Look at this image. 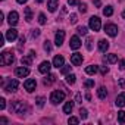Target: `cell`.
I'll list each match as a JSON object with an SVG mask.
<instances>
[{
	"mask_svg": "<svg viewBox=\"0 0 125 125\" xmlns=\"http://www.w3.org/2000/svg\"><path fill=\"white\" fill-rule=\"evenodd\" d=\"M15 62V54L12 50H5L2 54H0V65L2 66H8V65H12Z\"/></svg>",
	"mask_w": 125,
	"mask_h": 125,
	"instance_id": "1",
	"label": "cell"
},
{
	"mask_svg": "<svg viewBox=\"0 0 125 125\" xmlns=\"http://www.w3.org/2000/svg\"><path fill=\"white\" fill-rule=\"evenodd\" d=\"M25 110H27V106L22 102H19V100H16V102H13L10 104V112H13V113L22 115V113H25Z\"/></svg>",
	"mask_w": 125,
	"mask_h": 125,
	"instance_id": "2",
	"label": "cell"
},
{
	"mask_svg": "<svg viewBox=\"0 0 125 125\" xmlns=\"http://www.w3.org/2000/svg\"><path fill=\"white\" fill-rule=\"evenodd\" d=\"M63 100H65V93L60 91V90L53 91V93L50 94V102H52L53 104H59L60 102H63Z\"/></svg>",
	"mask_w": 125,
	"mask_h": 125,
	"instance_id": "3",
	"label": "cell"
},
{
	"mask_svg": "<svg viewBox=\"0 0 125 125\" xmlns=\"http://www.w3.org/2000/svg\"><path fill=\"white\" fill-rule=\"evenodd\" d=\"M90 28L93 30V31H100V28H102V22H100V18L99 16H91L90 18Z\"/></svg>",
	"mask_w": 125,
	"mask_h": 125,
	"instance_id": "4",
	"label": "cell"
},
{
	"mask_svg": "<svg viewBox=\"0 0 125 125\" xmlns=\"http://www.w3.org/2000/svg\"><path fill=\"white\" fill-rule=\"evenodd\" d=\"M35 57V53L31 50L27 56H22V59H21V63L24 65V66H31V63H32V59Z\"/></svg>",
	"mask_w": 125,
	"mask_h": 125,
	"instance_id": "5",
	"label": "cell"
},
{
	"mask_svg": "<svg viewBox=\"0 0 125 125\" xmlns=\"http://www.w3.org/2000/svg\"><path fill=\"white\" fill-rule=\"evenodd\" d=\"M104 31H106V34L110 35V37H116V35H118V27H116L115 24H106V25H104Z\"/></svg>",
	"mask_w": 125,
	"mask_h": 125,
	"instance_id": "6",
	"label": "cell"
},
{
	"mask_svg": "<svg viewBox=\"0 0 125 125\" xmlns=\"http://www.w3.org/2000/svg\"><path fill=\"white\" fill-rule=\"evenodd\" d=\"M35 87H37V81L32 80V78H30V80H27V81L24 83V88H25L28 93H32V91L35 90Z\"/></svg>",
	"mask_w": 125,
	"mask_h": 125,
	"instance_id": "7",
	"label": "cell"
},
{
	"mask_svg": "<svg viewBox=\"0 0 125 125\" xmlns=\"http://www.w3.org/2000/svg\"><path fill=\"white\" fill-rule=\"evenodd\" d=\"M18 85H19L18 80H10L9 84L5 87V91H8V93H15V91L18 90Z\"/></svg>",
	"mask_w": 125,
	"mask_h": 125,
	"instance_id": "8",
	"label": "cell"
},
{
	"mask_svg": "<svg viewBox=\"0 0 125 125\" xmlns=\"http://www.w3.org/2000/svg\"><path fill=\"white\" fill-rule=\"evenodd\" d=\"M63 40H65V31L59 30V31L56 32V35H54V44L59 47V46L63 44Z\"/></svg>",
	"mask_w": 125,
	"mask_h": 125,
	"instance_id": "9",
	"label": "cell"
},
{
	"mask_svg": "<svg viewBox=\"0 0 125 125\" xmlns=\"http://www.w3.org/2000/svg\"><path fill=\"white\" fill-rule=\"evenodd\" d=\"M69 46H71L72 50H78V49L81 47V40H80V37H78V35H72V37H71V41H69Z\"/></svg>",
	"mask_w": 125,
	"mask_h": 125,
	"instance_id": "10",
	"label": "cell"
},
{
	"mask_svg": "<svg viewBox=\"0 0 125 125\" xmlns=\"http://www.w3.org/2000/svg\"><path fill=\"white\" fill-rule=\"evenodd\" d=\"M71 63H72L74 66H80V65L83 63V54H81V53H74V54L71 56Z\"/></svg>",
	"mask_w": 125,
	"mask_h": 125,
	"instance_id": "11",
	"label": "cell"
},
{
	"mask_svg": "<svg viewBox=\"0 0 125 125\" xmlns=\"http://www.w3.org/2000/svg\"><path fill=\"white\" fill-rule=\"evenodd\" d=\"M50 68H52V63H50L49 60H44V62H41V63H40L38 71H40L41 74H49V72H50Z\"/></svg>",
	"mask_w": 125,
	"mask_h": 125,
	"instance_id": "12",
	"label": "cell"
},
{
	"mask_svg": "<svg viewBox=\"0 0 125 125\" xmlns=\"http://www.w3.org/2000/svg\"><path fill=\"white\" fill-rule=\"evenodd\" d=\"M15 75L18 78H24V77H28L30 75V69L28 68H24V66H19L15 69Z\"/></svg>",
	"mask_w": 125,
	"mask_h": 125,
	"instance_id": "13",
	"label": "cell"
},
{
	"mask_svg": "<svg viewBox=\"0 0 125 125\" xmlns=\"http://www.w3.org/2000/svg\"><path fill=\"white\" fill-rule=\"evenodd\" d=\"M18 19H19V15H18V12H15V10H12V12L9 13V16H8V22H9L12 27H15V25L18 24Z\"/></svg>",
	"mask_w": 125,
	"mask_h": 125,
	"instance_id": "14",
	"label": "cell"
},
{
	"mask_svg": "<svg viewBox=\"0 0 125 125\" xmlns=\"http://www.w3.org/2000/svg\"><path fill=\"white\" fill-rule=\"evenodd\" d=\"M63 63H65L63 56H60V54L54 56V59H53V66L54 68H62V66H63Z\"/></svg>",
	"mask_w": 125,
	"mask_h": 125,
	"instance_id": "15",
	"label": "cell"
},
{
	"mask_svg": "<svg viewBox=\"0 0 125 125\" xmlns=\"http://www.w3.org/2000/svg\"><path fill=\"white\" fill-rule=\"evenodd\" d=\"M6 38H8L9 41H15V40L18 38V31H16L15 28L8 30V31H6Z\"/></svg>",
	"mask_w": 125,
	"mask_h": 125,
	"instance_id": "16",
	"label": "cell"
},
{
	"mask_svg": "<svg viewBox=\"0 0 125 125\" xmlns=\"http://www.w3.org/2000/svg\"><path fill=\"white\" fill-rule=\"evenodd\" d=\"M57 6H59V0H47V8L50 12H56Z\"/></svg>",
	"mask_w": 125,
	"mask_h": 125,
	"instance_id": "17",
	"label": "cell"
},
{
	"mask_svg": "<svg viewBox=\"0 0 125 125\" xmlns=\"http://www.w3.org/2000/svg\"><path fill=\"white\" fill-rule=\"evenodd\" d=\"M115 104H116L118 107H124V106H125V91H124V93H121V94L116 97Z\"/></svg>",
	"mask_w": 125,
	"mask_h": 125,
	"instance_id": "18",
	"label": "cell"
},
{
	"mask_svg": "<svg viewBox=\"0 0 125 125\" xmlns=\"http://www.w3.org/2000/svg\"><path fill=\"white\" fill-rule=\"evenodd\" d=\"M107 49H109V41H107V40H100V41H99V50H100L102 53H106Z\"/></svg>",
	"mask_w": 125,
	"mask_h": 125,
	"instance_id": "19",
	"label": "cell"
},
{
	"mask_svg": "<svg viewBox=\"0 0 125 125\" xmlns=\"http://www.w3.org/2000/svg\"><path fill=\"white\" fill-rule=\"evenodd\" d=\"M104 60L107 62V63H116V62H118V56L113 54V53H110V54H106Z\"/></svg>",
	"mask_w": 125,
	"mask_h": 125,
	"instance_id": "20",
	"label": "cell"
},
{
	"mask_svg": "<svg viewBox=\"0 0 125 125\" xmlns=\"http://www.w3.org/2000/svg\"><path fill=\"white\" fill-rule=\"evenodd\" d=\"M97 96H99V99L104 100V99L107 97V90H106V87H100V88L97 90Z\"/></svg>",
	"mask_w": 125,
	"mask_h": 125,
	"instance_id": "21",
	"label": "cell"
},
{
	"mask_svg": "<svg viewBox=\"0 0 125 125\" xmlns=\"http://www.w3.org/2000/svg\"><path fill=\"white\" fill-rule=\"evenodd\" d=\"M99 69H100L99 66H96V65H90V66H87V68H85V72H87L88 75H94Z\"/></svg>",
	"mask_w": 125,
	"mask_h": 125,
	"instance_id": "22",
	"label": "cell"
},
{
	"mask_svg": "<svg viewBox=\"0 0 125 125\" xmlns=\"http://www.w3.org/2000/svg\"><path fill=\"white\" fill-rule=\"evenodd\" d=\"M56 81V75H53V74H49L46 78H44V85H50V84H53Z\"/></svg>",
	"mask_w": 125,
	"mask_h": 125,
	"instance_id": "23",
	"label": "cell"
},
{
	"mask_svg": "<svg viewBox=\"0 0 125 125\" xmlns=\"http://www.w3.org/2000/svg\"><path fill=\"white\" fill-rule=\"evenodd\" d=\"M72 109H74V102H72V100H71V102H66L65 106H63V112H65V113H71Z\"/></svg>",
	"mask_w": 125,
	"mask_h": 125,
	"instance_id": "24",
	"label": "cell"
},
{
	"mask_svg": "<svg viewBox=\"0 0 125 125\" xmlns=\"http://www.w3.org/2000/svg\"><path fill=\"white\" fill-rule=\"evenodd\" d=\"M24 13H25V19L28 22H31L32 21V10H31V8H25L24 9Z\"/></svg>",
	"mask_w": 125,
	"mask_h": 125,
	"instance_id": "25",
	"label": "cell"
},
{
	"mask_svg": "<svg viewBox=\"0 0 125 125\" xmlns=\"http://www.w3.org/2000/svg\"><path fill=\"white\" fill-rule=\"evenodd\" d=\"M103 15H104V16H112V15H113V8H112V6H106V8L103 9Z\"/></svg>",
	"mask_w": 125,
	"mask_h": 125,
	"instance_id": "26",
	"label": "cell"
},
{
	"mask_svg": "<svg viewBox=\"0 0 125 125\" xmlns=\"http://www.w3.org/2000/svg\"><path fill=\"white\" fill-rule=\"evenodd\" d=\"M118 121H119L121 124H125V112H124V110H119V112H118Z\"/></svg>",
	"mask_w": 125,
	"mask_h": 125,
	"instance_id": "27",
	"label": "cell"
},
{
	"mask_svg": "<svg viewBox=\"0 0 125 125\" xmlns=\"http://www.w3.org/2000/svg\"><path fill=\"white\" fill-rule=\"evenodd\" d=\"M85 47H87V50H93V38H91V37H87Z\"/></svg>",
	"mask_w": 125,
	"mask_h": 125,
	"instance_id": "28",
	"label": "cell"
},
{
	"mask_svg": "<svg viewBox=\"0 0 125 125\" xmlns=\"http://www.w3.org/2000/svg\"><path fill=\"white\" fill-rule=\"evenodd\" d=\"M35 102H37V106H38V107H43V106H44V102H46V99H44L43 96H38Z\"/></svg>",
	"mask_w": 125,
	"mask_h": 125,
	"instance_id": "29",
	"label": "cell"
},
{
	"mask_svg": "<svg viewBox=\"0 0 125 125\" xmlns=\"http://www.w3.org/2000/svg\"><path fill=\"white\" fill-rule=\"evenodd\" d=\"M75 78H77V77H75V75H74V74H69V75H68V77H66V83H68V84H71V85H72V84H74V83H75Z\"/></svg>",
	"mask_w": 125,
	"mask_h": 125,
	"instance_id": "30",
	"label": "cell"
},
{
	"mask_svg": "<svg viewBox=\"0 0 125 125\" xmlns=\"http://www.w3.org/2000/svg\"><path fill=\"white\" fill-rule=\"evenodd\" d=\"M43 47H44V50H46L47 53H50V52H52V44H50V41H49V40H46V41H44V46H43Z\"/></svg>",
	"mask_w": 125,
	"mask_h": 125,
	"instance_id": "31",
	"label": "cell"
},
{
	"mask_svg": "<svg viewBox=\"0 0 125 125\" xmlns=\"http://www.w3.org/2000/svg\"><path fill=\"white\" fill-rule=\"evenodd\" d=\"M78 10H80L81 13H85V12H87V5H85V3H80V5H78Z\"/></svg>",
	"mask_w": 125,
	"mask_h": 125,
	"instance_id": "32",
	"label": "cell"
},
{
	"mask_svg": "<svg viewBox=\"0 0 125 125\" xmlns=\"http://www.w3.org/2000/svg\"><path fill=\"white\" fill-rule=\"evenodd\" d=\"M60 72H62V74H69V72H71V66H68V65H63V66L60 68Z\"/></svg>",
	"mask_w": 125,
	"mask_h": 125,
	"instance_id": "33",
	"label": "cell"
},
{
	"mask_svg": "<svg viewBox=\"0 0 125 125\" xmlns=\"http://www.w3.org/2000/svg\"><path fill=\"white\" fill-rule=\"evenodd\" d=\"M87 116H88V113H87V110L85 109H80V118H83V119H87Z\"/></svg>",
	"mask_w": 125,
	"mask_h": 125,
	"instance_id": "34",
	"label": "cell"
},
{
	"mask_svg": "<svg viewBox=\"0 0 125 125\" xmlns=\"http://www.w3.org/2000/svg\"><path fill=\"white\" fill-rule=\"evenodd\" d=\"M38 22H40L41 25L46 24V15H44V13H40V15H38Z\"/></svg>",
	"mask_w": 125,
	"mask_h": 125,
	"instance_id": "35",
	"label": "cell"
},
{
	"mask_svg": "<svg viewBox=\"0 0 125 125\" xmlns=\"http://www.w3.org/2000/svg\"><path fill=\"white\" fill-rule=\"evenodd\" d=\"M77 31H78L80 35H85V34H87V28H85V27H78Z\"/></svg>",
	"mask_w": 125,
	"mask_h": 125,
	"instance_id": "36",
	"label": "cell"
},
{
	"mask_svg": "<svg viewBox=\"0 0 125 125\" xmlns=\"http://www.w3.org/2000/svg\"><path fill=\"white\" fill-rule=\"evenodd\" d=\"M68 122H69V124H74V125H77V124L80 122V119H78V118H75V116H71V118L68 119Z\"/></svg>",
	"mask_w": 125,
	"mask_h": 125,
	"instance_id": "37",
	"label": "cell"
},
{
	"mask_svg": "<svg viewBox=\"0 0 125 125\" xmlns=\"http://www.w3.org/2000/svg\"><path fill=\"white\" fill-rule=\"evenodd\" d=\"M94 85V81L93 80H87L85 83H84V87H87V88H90V87H93Z\"/></svg>",
	"mask_w": 125,
	"mask_h": 125,
	"instance_id": "38",
	"label": "cell"
},
{
	"mask_svg": "<svg viewBox=\"0 0 125 125\" xmlns=\"http://www.w3.org/2000/svg\"><path fill=\"white\" fill-rule=\"evenodd\" d=\"M69 21H71V24H75V22L78 21V19H77V15H75V13H71V15H69Z\"/></svg>",
	"mask_w": 125,
	"mask_h": 125,
	"instance_id": "39",
	"label": "cell"
},
{
	"mask_svg": "<svg viewBox=\"0 0 125 125\" xmlns=\"http://www.w3.org/2000/svg\"><path fill=\"white\" fill-rule=\"evenodd\" d=\"M107 72H109V68L107 66H100V74L102 75H106Z\"/></svg>",
	"mask_w": 125,
	"mask_h": 125,
	"instance_id": "40",
	"label": "cell"
},
{
	"mask_svg": "<svg viewBox=\"0 0 125 125\" xmlns=\"http://www.w3.org/2000/svg\"><path fill=\"white\" fill-rule=\"evenodd\" d=\"M40 35V30H32V32H31V37L32 38H37Z\"/></svg>",
	"mask_w": 125,
	"mask_h": 125,
	"instance_id": "41",
	"label": "cell"
},
{
	"mask_svg": "<svg viewBox=\"0 0 125 125\" xmlns=\"http://www.w3.org/2000/svg\"><path fill=\"white\" fill-rule=\"evenodd\" d=\"M24 43H25V37L22 35V37H19V46H18V49H19V50L22 49V46H24Z\"/></svg>",
	"mask_w": 125,
	"mask_h": 125,
	"instance_id": "42",
	"label": "cell"
},
{
	"mask_svg": "<svg viewBox=\"0 0 125 125\" xmlns=\"http://www.w3.org/2000/svg\"><path fill=\"white\" fill-rule=\"evenodd\" d=\"M5 107H6V100H5V99L2 97V99H0V109H2V110H3Z\"/></svg>",
	"mask_w": 125,
	"mask_h": 125,
	"instance_id": "43",
	"label": "cell"
},
{
	"mask_svg": "<svg viewBox=\"0 0 125 125\" xmlns=\"http://www.w3.org/2000/svg\"><path fill=\"white\" fill-rule=\"evenodd\" d=\"M119 69H121V71H125V59H122V60L119 62Z\"/></svg>",
	"mask_w": 125,
	"mask_h": 125,
	"instance_id": "44",
	"label": "cell"
},
{
	"mask_svg": "<svg viewBox=\"0 0 125 125\" xmlns=\"http://www.w3.org/2000/svg\"><path fill=\"white\" fill-rule=\"evenodd\" d=\"M68 3L71 6H75V5H80V0H68Z\"/></svg>",
	"mask_w": 125,
	"mask_h": 125,
	"instance_id": "45",
	"label": "cell"
},
{
	"mask_svg": "<svg viewBox=\"0 0 125 125\" xmlns=\"http://www.w3.org/2000/svg\"><path fill=\"white\" fill-rule=\"evenodd\" d=\"M91 2L97 6V8H100V5H102V2H100V0H91Z\"/></svg>",
	"mask_w": 125,
	"mask_h": 125,
	"instance_id": "46",
	"label": "cell"
},
{
	"mask_svg": "<svg viewBox=\"0 0 125 125\" xmlns=\"http://www.w3.org/2000/svg\"><path fill=\"white\" fill-rule=\"evenodd\" d=\"M119 85H121V88H125V81L121 80V81H119Z\"/></svg>",
	"mask_w": 125,
	"mask_h": 125,
	"instance_id": "47",
	"label": "cell"
},
{
	"mask_svg": "<svg viewBox=\"0 0 125 125\" xmlns=\"http://www.w3.org/2000/svg\"><path fill=\"white\" fill-rule=\"evenodd\" d=\"M81 100H83V99H81V94H77V103H83Z\"/></svg>",
	"mask_w": 125,
	"mask_h": 125,
	"instance_id": "48",
	"label": "cell"
},
{
	"mask_svg": "<svg viewBox=\"0 0 125 125\" xmlns=\"http://www.w3.org/2000/svg\"><path fill=\"white\" fill-rule=\"evenodd\" d=\"M0 122H2V124H8V119L6 118H0Z\"/></svg>",
	"mask_w": 125,
	"mask_h": 125,
	"instance_id": "49",
	"label": "cell"
},
{
	"mask_svg": "<svg viewBox=\"0 0 125 125\" xmlns=\"http://www.w3.org/2000/svg\"><path fill=\"white\" fill-rule=\"evenodd\" d=\"M16 2H18V3H21V5H24V3H27V2H28V0H16Z\"/></svg>",
	"mask_w": 125,
	"mask_h": 125,
	"instance_id": "50",
	"label": "cell"
},
{
	"mask_svg": "<svg viewBox=\"0 0 125 125\" xmlns=\"http://www.w3.org/2000/svg\"><path fill=\"white\" fill-rule=\"evenodd\" d=\"M3 41H5V37H0V46H3V44H5Z\"/></svg>",
	"mask_w": 125,
	"mask_h": 125,
	"instance_id": "51",
	"label": "cell"
},
{
	"mask_svg": "<svg viewBox=\"0 0 125 125\" xmlns=\"http://www.w3.org/2000/svg\"><path fill=\"white\" fill-rule=\"evenodd\" d=\"M44 2V0H37V3H43Z\"/></svg>",
	"mask_w": 125,
	"mask_h": 125,
	"instance_id": "52",
	"label": "cell"
},
{
	"mask_svg": "<svg viewBox=\"0 0 125 125\" xmlns=\"http://www.w3.org/2000/svg\"><path fill=\"white\" fill-rule=\"evenodd\" d=\"M122 16H124V18H125V10H124V12H122Z\"/></svg>",
	"mask_w": 125,
	"mask_h": 125,
	"instance_id": "53",
	"label": "cell"
}]
</instances>
